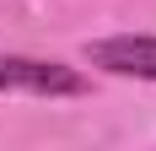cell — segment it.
I'll list each match as a JSON object with an SVG mask.
<instances>
[{"mask_svg": "<svg viewBox=\"0 0 156 151\" xmlns=\"http://www.w3.org/2000/svg\"><path fill=\"white\" fill-rule=\"evenodd\" d=\"M0 92H27V97H81L92 81L65 60L43 54H0Z\"/></svg>", "mask_w": 156, "mask_h": 151, "instance_id": "1", "label": "cell"}, {"mask_svg": "<svg viewBox=\"0 0 156 151\" xmlns=\"http://www.w3.org/2000/svg\"><path fill=\"white\" fill-rule=\"evenodd\" d=\"M86 65L129 81H156V32H113L86 43Z\"/></svg>", "mask_w": 156, "mask_h": 151, "instance_id": "2", "label": "cell"}]
</instances>
